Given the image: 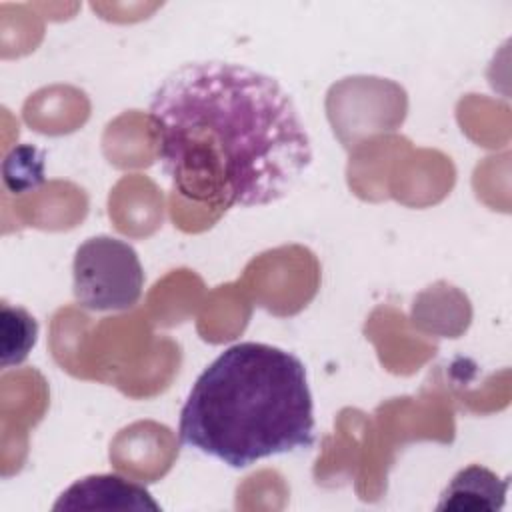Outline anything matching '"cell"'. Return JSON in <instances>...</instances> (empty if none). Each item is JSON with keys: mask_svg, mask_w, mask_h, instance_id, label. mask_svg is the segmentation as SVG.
<instances>
[{"mask_svg": "<svg viewBox=\"0 0 512 512\" xmlns=\"http://www.w3.org/2000/svg\"><path fill=\"white\" fill-rule=\"evenodd\" d=\"M148 120L174 190L228 210L284 198L312 162V144L280 82L244 64L204 60L154 90Z\"/></svg>", "mask_w": 512, "mask_h": 512, "instance_id": "cell-1", "label": "cell"}, {"mask_svg": "<svg viewBox=\"0 0 512 512\" xmlns=\"http://www.w3.org/2000/svg\"><path fill=\"white\" fill-rule=\"evenodd\" d=\"M178 438L230 468L312 448L314 404L302 360L264 342L222 350L196 378Z\"/></svg>", "mask_w": 512, "mask_h": 512, "instance_id": "cell-2", "label": "cell"}, {"mask_svg": "<svg viewBox=\"0 0 512 512\" xmlns=\"http://www.w3.org/2000/svg\"><path fill=\"white\" fill-rule=\"evenodd\" d=\"M72 278L76 302L92 312L128 310L144 288V270L134 246L104 234L76 248Z\"/></svg>", "mask_w": 512, "mask_h": 512, "instance_id": "cell-3", "label": "cell"}, {"mask_svg": "<svg viewBox=\"0 0 512 512\" xmlns=\"http://www.w3.org/2000/svg\"><path fill=\"white\" fill-rule=\"evenodd\" d=\"M52 510H152L160 504L142 486L118 474H92L70 484Z\"/></svg>", "mask_w": 512, "mask_h": 512, "instance_id": "cell-4", "label": "cell"}, {"mask_svg": "<svg viewBox=\"0 0 512 512\" xmlns=\"http://www.w3.org/2000/svg\"><path fill=\"white\" fill-rule=\"evenodd\" d=\"M510 480L480 464L462 468L442 490L438 512H498L504 508Z\"/></svg>", "mask_w": 512, "mask_h": 512, "instance_id": "cell-5", "label": "cell"}, {"mask_svg": "<svg viewBox=\"0 0 512 512\" xmlns=\"http://www.w3.org/2000/svg\"><path fill=\"white\" fill-rule=\"evenodd\" d=\"M0 334H2V368H10L28 358L38 338V322L24 308L2 302Z\"/></svg>", "mask_w": 512, "mask_h": 512, "instance_id": "cell-6", "label": "cell"}, {"mask_svg": "<svg viewBox=\"0 0 512 512\" xmlns=\"http://www.w3.org/2000/svg\"><path fill=\"white\" fill-rule=\"evenodd\" d=\"M4 186L12 194H24L44 182V152L32 144L12 148L2 164Z\"/></svg>", "mask_w": 512, "mask_h": 512, "instance_id": "cell-7", "label": "cell"}]
</instances>
